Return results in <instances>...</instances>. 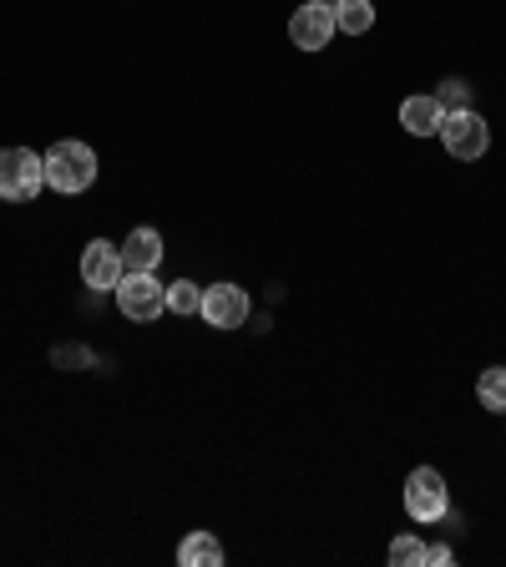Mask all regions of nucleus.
<instances>
[{
	"instance_id": "9b49d317",
	"label": "nucleus",
	"mask_w": 506,
	"mask_h": 567,
	"mask_svg": "<svg viewBox=\"0 0 506 567\" xmlns=\"http://www.w3.org/2000/svg\"><path fill=\"white\" fill-rule=\"evenodd\" d=\"M177 563L183 567H224V543L213 532H188L183 547H177Z\"/></svg>"
},
{
	"instance_id": "9d476101",
	"label": "nucleus",
	"mask_w": 506,
	"mask_h": 567,
	"mask_svg": "<svg viewBox=\"0 0 506 567\" xmlns=\"http://www.w3.org/2000/svg\"><path fill=\"white\" fill-rule=\"evenodd\" d=\"M441 117H446V106H441L436 96H411V102L401 106V127L411 132V137H436Z\"/></svg>"
},
{
	"instance_id": "f3484780",
	"label": "nucleus",
	"mask_w": 506,
	"mask_h": 567,
	"mask_svg": "<svg viewBox=\"0 0 506 567\" xmlns=\"http://www.w3.org/2000/svg\"><path fill=\"white\" fill-rule=\"evenodd\" d=\"M51 360H56V365H66V370H76V365H86L92 354H86V350H51Z\"/></svg>"
},
{
	"instance_id": "ddd939ff",
	"label": "nucleus",
	"mask_w": 506,
	"mask_h": 567,
	"mask_svg": "<svg viewBox=\"0 0 506 567\" xmlns=\"http://www.w3.org/2000/svg\"><path fill=\"white\" fill-rule=\"evenodd\" d=\"M476 401H482L486 411H502L506 415V365L482 370V380H476Z\"/></svg>"
},
{
	"instance_id": "f8f14e48",
	"label": "nucleus",
	"mask_w": 506,
	"mask_h": 567,
	"mask_svg": "<svg viewBox=\"0 0 506 567\" xmlns=\"http://www.w3.org/2000/svg\"><path fill=\"white\" fill-rule=\"evenodd\" d=\"M334 25L344 35H365L375 25V6L370 0H334Z\"/></svg>"
},
{
	"instance_id": "6e6552de",
	"label": "nucleus",
	"mask_w": 506,
	"mask_h": 567,
	"mask_svg": "<svg viewBox=\"0 0 506 567\" xmlns=\"http://www.w3.org/2000/svg\"><path fill=\"white\" fill-rule=\"evenodd\" d=\"M122 248H112L106 238H92L82 254V279L92 284V289H117L122 284Z\"/></svg>"
},
{
	"instance_id": "0eeeda50",
	"label": "nucleus",
	"mask_w": 506,
	"mask_h": 567,
	"mask_svg": "<svg viewBox=\"0 0 506 567\" xmlns=\"http://www.w3.org/2000/svg\"><path fill=\"white\" fill-rule=\"evenodd\" d=\"M203 319H208L213 330H238L248 319V295L238 289V284H213V289H203Z\"/></svg>"
},
{
	"instance_id": "f03ea898",
	"label": "nucleus",
	"mask_w": 506,
	"mask_h": 567,
	"mask_svg": "<svg viewBox=\"0 0 506 567\" xmlns=\"http://www.w3.org/2000/svg\"><path fill=\"white\" fill-rule=\"evenodd\" d=\"M47 188V163L31 147H0V198L6 203H31Z\"/></svg>"
},
{
	"instance_id": "4468645a",
	"label": "nucleus",
	"mask_w": 506,
	"mask_h": 567,
	"mask_svg": "<svg viewBox=\"0 0 506 567\" xmlns=\"http://www.w3.org/2000/svg\"><path fill=\"white\" fill-rule=\"evenodd\" d=\"M167 309H173V315H198V309H203V289L193 279H177L173 289H167Z\"/></svg>"
},
{
	"instance_id": "423d86ee",
	"label": "nucleus",
	"mask_w": 506,
	"mask_h": 567,
	"mask_svg": "<svg viewBox=\"0 0 506 567\" xmlns=\"http://www.w3.org/2000/svg\"><path fill=\"white\" fill-rule=\"evenodd\" d=\"M334 6L330 0H304L295 16H289V41H295L299 51H324L334 41Z\"/></svg>"
},
{
	"instance_id": "39448f33",
	"label": "nucleus",
	"mask_w": 506,
	"mask_h": 567,
	"mask_svg": "<svg viewBox=\"0 0 506 567\" xmlns=\"http://www.w3.org/2000/svg\"><path fill=\"white\" fill-rule=\"evenodd\" d=\"M405 512L415 522H441L451 512V496H446V482H441L436 466H415L405 476Z\"/></svg>"
},
{
	"instance_id": "a211bd4d",
	"label": "nucleus",
	"mask_w": 506,
	"mask_h": 567,
	"mask_svg": "<svg viewBox=\"0 0 506 567\" xmlns=\"http://www.w3.org/2000/svg\"><path fill=\"white\" fill-rule=\"evenodd\" d=\"M451 563V547L441 543V547H425V567H446Z\"/></svg>"
},
{
	"instance_id": "7ed1b4c3",
	"label": "nucleus",
	"mask_w": 506,
	"mask_h": 567,
	"mask_svg": "<svg viewBox=\"0 0 506 567\" xmlns=\"http://www.w3.org/2000/svg\"><path fill=\"white\" fill-rule=\"evenodd\" d=\"M436 137L446 142V153L456 157V163H476V157H486V147H492V132H486V122H482L476 106H456V112H446Z\"/></svg>"
},
{
	"instance_id": "dca6fc26",
	"label": "nucleus",
	"mask_w": 506,
	"mask_h": 567,
	"mask_svg": "<svg viewBox=\"0 0 506 567\" xmlns=\"http://www.w3.org/2000/svg\"><path fill=\"white\" fill-rule=\"evenodd\" d=\"M436 102L446 106V112H456V106H472V82H461V76H446L436 92Z\"/></svg>"
},
{
	"instance_id": "20e7f679",
	"label": "nucleus",
	"mask_w": 506,
	"mask_h": 567,
	"mask_svg": "<svg viewBox=\"0 0 506 567\" xmlns=\"http://www.w3.org/2000/svg\"><path fill=\"white\" fill-rule=\"evenodd\" d=\"M112 295H117V309L132 319V324H153V319L167 315V289L153 279V274H122V284Z\"/></svg>"
},
{
	"instance_id": "f257e3e1",
	"label": "nucleus",
	"mask_w": 506,
	"mask_h": 567,
	"mask_svg": "<svg viewBox=\"0 0 506 567\" xmlns=\"http://www.w3.org/2000/svg\"><path fill=\"white\" fill-rule=\"evenodd\" d=\"M41 163H47V188L51 193H86L96 183V153L76 137L51 142V153L41 157Z\"/></svg>"
},
{
	"instance_id": "2eb2a0df",
	"label": "nucleus",
	"mask_w": 506,
	"mask_h": 567,
	"mask_svg": "<svg viewBox=\"0 0 506 567\" xmlns=\"http://www.w3.org/2000/svg\"><path fill=\"white\" fill-rule=\"evenodd\" d=\"M390 567H425V543L421 537H411V532L395 537V543H390Z\"/></svg>"
},
{
	"instance_id": "1a4fd4ad",
	"label": "nucleus",
	"mask_w": 506,
	"mask_h": 567,
	"mask_svg": "<svg viewBox=\"0 0 506 567\" xmlns=\"http://www.w3.org/2000/svg\"><path fill=\"white\" fill-rule=\"evenodd\" d=\"M163 264V234L157 228H132L122 244V269L127 274H153Z\"/></svg>"
}]
</instances>
